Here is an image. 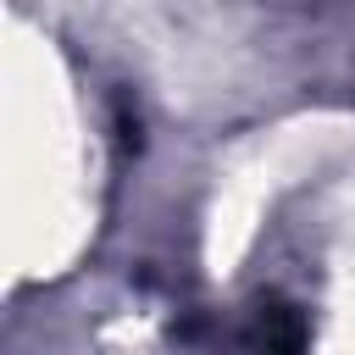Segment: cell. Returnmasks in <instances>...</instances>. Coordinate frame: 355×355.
Listing matches in <instances>:
<instances>
[{
    "label": "cell",
    "mask_w": 355,
    "mask_h": 355,
    "mask_svg": "<svg viewBox=\"0 0 355 355\" xmlns=\"http://www.w3.org/2000/svg\"><path fill=\"white\" fill-rule=\"evenodd\" d=\"M266 355H305V344H300V327H294L288 316H277V333L266 338Z\"/></svg>",
    "instance_id": "obj_1"
}]
</instances>
